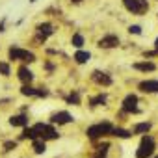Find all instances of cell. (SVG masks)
<instances>
[{"label":"cell","instance_id":"obj_1","mask_svg":"<svg viewBox=\"0 0 158 158\" xmlns=\"http://www.w3.org/2000/svg\"><path fill=\"white\" fill-rule=\"evenodd\" d=\"M34 134H35V139H56L58 138V132L50 127V125H43V123H37L35 127H32Z\"/></svg>","mask_w":158,"mask_h":158},{"label":"cell","instance_id":"obj_2","mask_svg":"<svg viewBox=\"0 0 158 158\" xmlns=\"http://www.w3.org/2000/svg\"><path fill=\"white\" fill-rule=\"evenodd\" d=\"M154 151V139L151 136H143L141 138V143L136 151V158H149Z\"/></svg>","mask_w":158,"mask_h":158},{"label":"cell","instance_id":"obj_3","mask_svg":"<svg viewBox=\"0 0 158 158\" xmlns=\"http://www.w3.org/2000/svg\"><path fill=\"white\" fill-rule=\"evenodd\" d=\"M123 4L134 15H143L149 10V2H147V0H123Z\"/></svg>","mask_w":158,"mask_h":158},{"label":"cell","instance_id":"obj_4","mask_svg":"<svg viewBox=\"0 0 158 158\" xmlns=\"http://www.w3.org/2000/svg\"><path fill=\"white\" fill-rule=\"evenodd\" d=\"M112 128H114V127H112L110 123H99V125H93V127L88 128V136H89L91 139H97V138H102V136L110 134Z\"/></svg>","mask_w":158,"mask_h":158},{"label":"cell","instance_id":"obj_5","mask_svg":"<svg viewBox=\"0 0 158 158\" xmlns=\"http://www.w3.org/2000/svg\"><path fill=\"white\" fill-rule=\"evenodd\" d=\"M10 58H11V60H19V61H28V63L35 60V56H34L32 52L23 50V48H19V47H11V48H10Z\"/></svg>","mask_w":158,"mask_h":158},{"label":"cell","instance_id":"obj_6","mask_svg":"<svg viewBox=\"0 0 158 158\" xmlns=\"http://www.w3.org/2000/svg\"><path fill=\"white\" fill-rule=\"evenodd\" d=\"M123 110L128 112V114H138V112H139V110H138V97H136V95L125 97V101H123Z\"/></svg>","mask_w":158,"mask_h":158},{"label":"cell","instance_id":"obj_7","mask_svg":"<svg viewBox=\"0 0 158 158\" xmlns=\"http://www.w3.org/2000/svg\"><path fill=\"white\" fill-rule=\"evenodd\" d=\"M52 32H54V28H52L50 23L39 24V26H37V41H45L48 35H52Z\"/></svg>","mask_w":158,"mask_h":158},{"label":"cell","instance_id":"obj_8","mask_svg":"<svg viewBox=\"0 0 158 158\" xmlns=\"http://www.w3.org/2000/svg\"><path fill=\"white\" fill-rule=\"evenodd\" d=\"M50 121L56 123V125H65V123H71L73 121V115L69 112H58V114H52Z\"/></svg>","mask_w":158,"mask_h":158},{"label":"cell","instance_id":"obj_9","mask_svg":"<svg viewBox=\"0 0 158 158\" xmlns=\"http://www.w3.org/2000/svg\"><path fill=\"white\" fill-rule=\"evenodd\" d=\"M91 78H93V82H97L99 86H110L112 84V78L106 73H102V71H95L91 74Z\"/></svg>","mask_w":158,"mask_h":158},{"label":"cell","instance_id":"obj_10","mask_svg":"<svg viewBox=\"0 0 158 158\" xmlns=\"http://www.w3.org/2000/svg\"><path fill=\"white\" fill-rule=\"evenodd\" d=\"M21 93L23 95H28V97H47L48 95L47 89H35V88H30V86H23L21 88Z\"/></svg>","mask_w":158,"mask_h":158},{"label":"cell","instance_id":"obj_11","mask_svg":"<svg viewBox=\"0 0 158 158\" xmlns=\"http://www.w3.org/2000/svg\"><path fill=\"white\" fill-rule=\"evenodd\" d=\"M139 89L143 93H158V80H143L139 82Z\"/></svg>","mask_w":158,"mask_h":158},{"label":"cell","instance_id":"obj_12","mask_svg":"<svg viewBox=\"0 0 158 158\" xmlns=\"http://www.w3.org/2000/svg\"><path fill=\"white\" fill-rule=\"evenodd\" d=\"M117 45H119V37H115V35H106V37H102L99 41V47L101 48H114Z\"/></svg>","mask_w":158,"mask_h":158},{"label":"cell","instance_id":"obj_13","mask_svg":"<svg viewBox=\"0 0 158 158\" xmlns=\"http://www.w3.org/2000/svg\"><path fill=\"white\" fill-rule=\"evenodd\" d=\"M19 78H21V82H24L26 86L34 80V74L28 67H19Z\"/></svg>","mask_w":158,"mask_h":158},{"label":"cell","instance_id":"obj_14","mask_svg":"<svg viewBox=\"0 0 158 158\" xmlns=\"http://www.w3.org/2000/svg\"><path fill=\"white\" fill-rule=\"evenodd\" d=\"M10 123H11L13 127H26V125H28V117H26L24 114H19V115L10 117Z\"/></svg>","mask_w":158,"mask_h":158},{"label":"cell","instance_id":"obj_15","mask_svg":"<svg viewBox=\"0 0 158 158\" xmlns=\"http://www.w3.org/2000/svg\"><path fill=\"white\" fill-rule=\"evenodd\" d=\"M134 69H138V71H154L156 69V65L152 63V61H141V63H134Z\"/></svg>","mask_w":158,"mask_h":158},{"label":"cell","instance_id":"obj_16","mask_svg":"<svg viewBox=\"0 0 158 158\" xmlns=\"http://www.w3.org/2000/svg\"><path fill=\"white\" fill-rule=\"evenodd\" d=\"M74 60H76L78 63H86V61L89 60V52H84V50H78V52L74 54Z\"/></svg>","mask_w":158,"mask_h":158},{"label":"cell","instance_id":"obj_17","mask_svg":"<svg viewBox=\"0 0 158 158\" xmlns=\"http://www.w3.org/2000/svg\"><path fill=\"white\" fill-rule=\"evenodd\" d=\"M34 151H35L37 154H43V152L47 151L45 141H43V139H34Z\"/></svg>","mask_w":158,"mask_h":158},{"label":"cell","instance_id":"obj_18","mask_svg":"<svg viewBox=\"0 0 158 158\" xmlns=\"http://www.w3.org/2000/svg\"><path fill=\"white\" fill-rule=\"evenodd\" d=\"M151 130V123H139L134 127V132L136 134H143V132H149Z\"/></svg>","mask_w":158,"mask_h":158},{"label":"cell","instance_id":"obj_19","mask_svg":"<svg viewBox=\"0 0 158 158\" xmlns=\"http://www.w3.org/2000/svg\"><path fill=\"white\" fill-rule=\"evenodd\" d=\"M112 134L117 136V138H130L132 136V132H128L125 128H112Z\"/></svg>","mask_w":158,"mask_h":158},{"label":"cell","instance_id":"obj_20","mask_svg":"<svg viewBox=\"0 0 158 158\" xmlns=\"http://www.w3.org/2000/svg\"><path fill=\"white\" fill-rule=\"evenodd\" d=\"M104 102H106V95H104V93H101V95H97V97H93V99L89 101L91 106H99V104H104Z\"/></svg>","mask_w":158,"mask_h":158},{"label":"cell","instance_id":"obj_21","mask_svg":"<svg viewBox=\"0 0 158 158\" xmlns=\"http://www.w3.org/2000/svg\"><path fill=\"white\" fill-rule=\"evenodd\" d=\"M106 152H108V143H104V145H101V147H99V151H97L95 158H106Z\"/></svg>","mask_w":158,"mask_h":158},{"label":"cell","instance_id":"obj_22","mask_svg":"<svg viewBox=\"0 0 158 158\" xmlns=\"http://www.w3.org/2000/svg\"><path fill=\"white\" fill-rule=\"evenodd\" d=\"M73 45H74V47H82V45H84V37H82L80 34H74V35H73Z\"/></svg>","mask_w":158,"mask_h":158},{"label":"cell","instance_id":"obj_23","mask_svg":"<svg viewBox=\"0 0 158 158\" xmlns=\"http://www.w3.org/2000/svg\"><path fill=\"white\" fill-rule=\"evenodd\" d=\"M67 102H69V104H78V102H80V97H78V93H71V95L67 97Z\"/></svg>","mask_w":158,"mask_h":158},{"label":"cell","instance_id":"obj_24","mask_svg":"<svg viewBox=\"0 0 158 158\" xmlns=\"http://www.w3.org/2000/svg\"><path fill=\"white\" fill-rule=\"evenodd\" d=\"M0 74H4V76L10 74V65L4 63V61H0Z\"/></svg>","mask_w":158,"mask_h":158},{"label":"cell","instance_id":"obj_25","mask_svg":"<svg viewBox=\"0 0 158 158\" xmlns=\"http://www.w3.org/2000/svg\"><path fill=\"white\" fill-rule=\"evenodd\" d=\"M21 138H30V139H35V134L32 128H24V132L21 134Z\"/></svg>","mask_w":158,"mask_h":158},{"label":"cell","instance_id":"obj_26","mask_svg":"<svg viewBox=\"0 0 158 158\" xmlns=\"http://www.w3.org/2000/svg\"><path fill=\"white\" fill-rule=\"evenodd\" d=\"M4 147H6V151H11V149H15V147H17V143H15V141H6V143H4Z\"/></svg>","mask_w":158,"mask_h":158},{"label":"cell","instance_id":"obj_27","mask_svg":"<svg viewBox=\"0 0 158 158\" xmlns=\"http://www.w3.org/2000/svg\"><path fill=\"white\" fill-rule=\"evenodd\" d=\"M128 32H130V34H141V28H139V26H130Z\"/></svg>","mask_w":158,"mask_h":158},{"label":"cell","instance_id":"obj_28","mask_svg":"<svg viewBox=\"0 0 158 158\" xmlns=\"http://www.w3.org/2000/svg\"><path fill=\"white\" fill-rule=\"evenodd\" d=\"M154 52H158V39L154 41Z\"/></svg>","mask_w":158,"mask_h":158},{"label":"cell","instance_id":"obj_29","mask_svg":"<svg viewBox=\"0 0 158 158\" xmlns=\"http://www.w3.org/2000/svg\"><path fill=\"white\" fill-rule=\"evenodd\" d=\"M71 2H82V0H71Z\"/></svg>","mask_w":158,"mask_h":158},{"label":"cell","instance_id":"obj_30","mask_svg":"<svg viewBox=\"0 0 158 158\" xmlns=\"http://www.w3.org/2000/svg\"><path fill=\"white\" fill-rule=\"evenodd\" d=\"M30 2H35V0H30Z\"/></svg>","mask_w":158,"mask_h":158},{"label":"cell","instance_id":"obj_31","mask_svg":"<svg viewBox=\"0 0 158 158\" xmlns=\"http://www.w3.org/2000/svg\"><path fill=\"white\" fill-rule=\"evenodd\" d=\"M154 158H158V156H154Z\"/></svg>","mask_w":158,"mask_h":158}]
</instances>
